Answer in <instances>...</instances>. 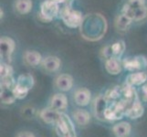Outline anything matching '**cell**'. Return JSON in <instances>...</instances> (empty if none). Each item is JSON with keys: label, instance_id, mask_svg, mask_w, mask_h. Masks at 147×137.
Masks as SVG:
<instances>
[{"label": "cell", "instance_id": "6da1fadb", "mask_svg": "<svg viewBox=\"0 0 147 137\" xmlns=\"http://www.w3.org/2000/svg\"><path fill=\"white\" fill-rule=\"evenodd\" d=\"M123 14L131 20H142L147 16L144 0H129L123 7Z\"/></svg>", "mask_w": 147, "mask_h": 137}, {"label": "cell", "instance_id": "7a4b0ae2", "mask_svg": "<svg viewBox=\"0 0 147 137\" xmlns=\"http://www.w3.org/2000/svg\"><path fill=\"white\" fill-rule=\"evenodd\" d=\"M57 131L61 137H77L74 124L67 114L61 113V116L56 124Z\"/></svg>", "mask_w": 147, "mask_h": 137}, {"label": "cell", "instance_id": "3957f363", "mask_svg": "<svg viewBox=\"0 0 147 137\" xmlns=\"http://www.w3.org/2000/svg\"><path fill=\"white\" fill-rule=\"evenodd\" d=\"M61 18L65 25L69 28H77L82 22V16L79 11L70 9L69 7H66L62 11Z\"/></svg>", "mask_w": 147, "mask_h": 137}, {"label": "cell", "instance_id": "277c9868", "mask_svg": "<svg viewBox=\"0 0 147 137\" xmlns=\"http://www.w3.org/2000/svg\"><path fill=\"white\" fill-rule=\"evenodd\" d=\"M123 66L129 72L143 70L147 66V60L144 56H136V57L125 59L123 62Z\"/></svg>", "mask_w": 147, "mask_h": 137}, {"label": "cell", "instance_id": "5b68a950", "mask_svg": "<svg viewBox=\"0 0 147 137\" xmlns=\"http://www.w3.org/2000/svg\"><path fill=\"white\" fill-rule=\"evenodd\" d=\"M15 49V42L7 37H2L0 40V49H1V59H3L4 63L10 62L11 55Z\"/></svg>", "mask_w": 147, "mask_h": 137}, {"label": "cell", "instance_id": "8992f818", "mask_svg": "<svg viewBox=\"0 0 147 137\" xmlns=\"http://www.w3.org/2000/svg\"><path fill=\"white\" fill-rule=\"evenodd\" d=\"M59 13V4L53 0H46L41 5V15L47 20L53 19Z\"/></svg>", "mask_w": 147, "mask_h": 137}, {"label": "cell", "instance_id": "52a82bcc", "mask_svg": "<svg viewBox=\"0 0 147 137\" xmlns=\"http://www.w3.org/2000/svg\"><path fill=\"white\" fill-rule=\"evenodd\" d=\"M61 113H62L61 111H57L53 109L52 107H50V108L43 109L40 111L39 116L44 123H46L48 124H56L59 119L60 118V116H61Z\"/></svg>", "mask_w": 147, "mask_h": 137}, {"label": "cell", "instance_id": "ba28073f", "mask_svg": "<svg viewBox=\"0 0 147 137\" xmlns=\"http://www.w3.org/2000/svg\"><path fill=\"white\" fill-rule=\"evenodd\" d=\"M124 48H125V46H124L123 41L116 42L113 46L107 47L104 49V51H103L104 57L106 59L114 58V59H119V58L121 56V54L123 53Z\"/></svg>", "mask_w": 147, "mask_h": 137}, {"label": "cell", "instance_id": "9c48e42d", "mask_svg": "<svg viewBox=\"0 0 147 137\" xmlns=\"http://www.w3.org/2000/svg\"><path fill=\"white\" fill-rule=\"evenodd\" d=\"M107 99L105 98V96H99V97L95 100L94 103V114L96 118L99 119L100 121H106L104 117L105 110L108 107Z\"/></svg>", "mask_w": 147, "mask_h": 137}, {"label": "cell", "instance_id": "30bf717a", "mask_svg": "<svg viewBox=\"0 0 147 137\" xmlns=\"http://www.w3.org/2000/svg\"><path fill=\"white\" fill-rule=\"evenodd\" d=\"M144 113V108L139 100H136L130 103L129 107L125 113V115L130 119H138L143 116Z\"/></svg>", "mask_w": 147, "mask_h": 137}, {"label": "cell", "instance_id": "8fae6325", "mask_svg": "<svg viewBox=\"0 0 147 137\" xmlns=\"http://www.w3.org/2000/svg\"><path fill=\"white\" fill-rule=\"evenodd\" d=\"M50 106L53 109L59 111H65L68 107V99L66 97V95L62 93L55 94L51 99V101H50Z\"/></svg>", "mask_w": 147, "mask_h": 137}, {"label": "cell", "instance_id": "7c38bea8", "mask_svg": "<svg viewBox=\"0 0 147 137\" xmlns=\"http://www.w3.org/2000/svg\"><path fill=\"white\" fill-rule=\"evenodd\" d=\"M55 83L59 90L62 91H68L72 88L73 79L69 74H62L56 79Z\"/></svg>", "mask_w": 147, "mask_h": 137}, {"label": "cell", "instance_id": "4fadbf2b", "mask_svg": "<svg viewBox=\"0 0 147 137\" xmlns=\"http://www.w3.org/2000/svg\"><path fill=\"white\" fill-rule=\"evenodd\" d=\"M75 103L79 106H87L90 101V91L86 88H80L75 92Z\"/></svg>", "mask_w": 147, "mask_h": 137}, {"label": "cell", "instance_id": "5bb4252c", "mask_svg": "<svg viewBox=\"0 0 147 137\" xmlns=\"http://www.w3.org/2000/svg\"><path fill=\"white\" fill-rule=\"evenodd\" d=\"M147 82V72H134L128 75L126 79V83L133 86H139L144 84Z\"/></svg>", "mask_w": 147, "mask_h": 137}, {"label": "cell", "instance_id": "9a60e30c", "mask_svg": "<svg viewBox=\"0 0 147 137\" xmlns=\"http://www.w3.org/2000/svg\"><path fill=\"white\" fill-rule=\"evenodd\" d=\"M42 67L49 72L58 70L60 67V60L54 56H49L42 60Z\"/></svg>", "mask_w": 147, "mask_h": 137}, {"label": "cell", "instance_id": "2e32d148", "mask_svg": "<svg viewBox=\"0 0 147 137\" xmlns=\"http://www.w3.org/2000/svg\"><path fill=\"white\" fill-rule=\"evenodd\" d=\"M131 130V126L127 121H121L117 124H115L113 128V134L116 137H127Z\"/></svg>", "mask_w": 147, "mask_h": 137}, {"label": "cell", "instance_id": "e0dca14e", "mask_svg": "<svg viewBox=\"0 0 147 137\" xmlns=\"http://www.w3.org/2000/svg\"><path fill=\"white\" fill-rule=\"evenodd\" d=\"M73 117L76 123L80 125L85 126L87 125L90 121V115L88 111L84 109H77L73 113Z\"/></svg>", "mask_w": 147, "mask_h": 137}, {"label": "cell", "instance_id": "ac0fdd59", "mask_svg": "<svg viewBox=\"0 0 147 137\" xmlns=\"http://www.w3.org/2000/svg\"><path fill=\"white\" fill-rule=\"evenodd\" d=\"M105 69L111 75H117L121 72V66L118 59H107L105 62Z\"/></svg>", "mask_w": 147, "mask_h": 137}, {"label": "cell", "instance_id": "d6986e66", "mask_svg": "<svg viewBox=\"0 0 147 137\" xmlns=\"http://www.w3.org/2000/svg\"><path fill=\"white\" fill-rule=\"evenodd\" d=\"M17 85L19 86V87L29 90L32 89L33 85H34V79L32 76L28 73L21 74V75H19L18 78Z\"/></svg>", "mask_w": 147, "mask_h": 137}, {"label": "cell", "instance_id": "ffe728a7", "mask_svg": "<svg viewBox=\"0 0 147 137\" xmlns=\"http://www.w3.org/2000/svg\"><path fill=\"white\" fill-rule=\"evenodd\" d=\"M121 87H123V97L124 100L128 101L129 103H133V101L138 100V96L136 94L135 89L133 85L125 82Z\"/></svg>", "mask_w": 147, "mask_h": 137}, {"label": "cell", "instance_id": "44dd1931", "mask_svg": "<svg viewBox=\"0 0 147 137\" xmlns=\"http://www.w3.org/2000/svg\"><path fill=\"white\" fill-rule=\"evenodd\" d=\"M1 101L5 104H12L17 100L16 96L14 94V89L1 87Z\"/></svg>", "mask_w": 147, "mask_h": 137}, {"label": "cell", "instance_id": "7402d4cb", "mask_svg": "<svg viewBox=\"0 0 147 137\" xmlns=\"http://www.w3.org/2000/svg\"><path fill=\"white\" fill-rule=\"evenodd\" d=\"M104 96L108 101H118L121 97H123V87H121V86H114V87L109 89Z\"/></svg>", "mask_w": 147, "mask_h": 137}, {"label": "cell", "instance_id": "603a6c76", "mask_svg": "<svg viewBox=\"0 0 147 137\" xmlns=\"http://www.w3.org/2000/svg\"><path fill=\"white\" fill-rule=\"evenodd\" d=\"M131 23V19L129 17L126 16V15L123 14L118 16L117 18H116L115 27L118 30H120V31H125V30H127V28H129Z\"/></svg>", "mask_w": 147, "mask_h": 137}, {"label": "cell", "instance_id": "cb8c5ba5", "mask_svg": "<svg viewBox=\"0 0 147 137\" xmlns=\"http://www.w3.org/2000/svg\"><path fill=\"white\" fill-rule=\"evenodd\" d=\"M25 59L28 64L31 66H37L41 62V55L37 51H27L25 54Z\"/></svg>", "mask_w": 147, "mask_h": 137}, {"label": "cell", "instance_id": "d4e9b609", "mask_svg": "<svg viewBox=\"0 0 147 137\" xmlns=\"http://www.w3.org/2000/svg\"><path fill=\"white\" fill-rule=\"evenodd\" d=\"M16 7L20 14H28L32 8V2L31 0H18Z\"/></svg>", "mask_w": 147, "mask_h": 137}, {"label": "cell", "instance_id": "484cf974", "mask_svg": "<svg viewBox=\"0 0 147 137\" xmlns=\"http://www.w3.org/2000/svg\"><path fill=\"white\" fill-rule=\"evenodd\" d=\"M0 73H1V79L6 78L8 76H13V69L11 66L7 63H1V68H0Z\"/></svg>", "mask_w": 147, "mask_h": 137}, {"label": "cell", "instance_id": "4316f807", "mask_svg": "<svg viewBox=\"0 0 147 137\" xmlns=\"http://www.w3.org/2000/svg\"><path fill=\"white\" fill-rule=\"evenodd\" d=\"M17 137H35V135L31 132L25 131V132H20V133H18Z\"/></svg>", "mask_w": 147, "mask_h": 137}, {"label": "cell", "instance_id": "83f0119b", "mask_svg": "<svg viewBox=\"0 0 147 137\" xmlns=\"http://www.w3.org/2000/svg\"><path fill=\"white\" fill-rule=\"evenodd\" d=\"M142 97L144 101H147V82L142 87Z\"/></svg>", "mask_w": 147, "mask_h": 137}, {"label": "cell", "instance_id": "f1b7e54d", "mask_svg": "<svg viewBox=\"0 0 147 137\" xmlns=\"http://www.w3.org/2000/svg\"><path fill=\"white\" fill-rule=\"evenodd\" d=\"M54 2H56L57 4H61V3H64L66 2V0H53Z\"/></svg>", "mask_w": 147, "mask_h": 137}, {"label": "cell", "instance_id": "f546056e", "mask_svg": "<svg viewBox=\"0 0 147 137\" xmlns=\"http://www.w3.org/2000/svg\"><path fill=\"white\" fill-rule=\"evenodd\" d=\"M68 1H71V0H66V2H68Z\"/></svg>", "mask_w": 147, "mask_h": 137}]
</instances>
